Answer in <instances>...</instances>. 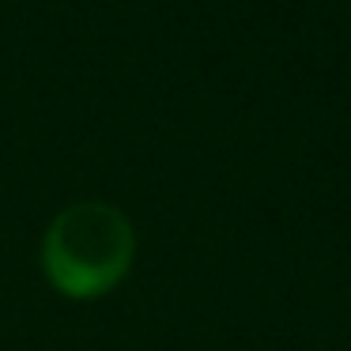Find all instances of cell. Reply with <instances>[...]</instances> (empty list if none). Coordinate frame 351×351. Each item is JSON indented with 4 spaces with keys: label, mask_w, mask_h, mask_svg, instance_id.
Returning <instances> with one entry per match:
<instances>
[{
    "label": "cell",
    "mask_w": 351,
    "mask_h": 351,
    "mask_svg": "<svg viewBox=\"0 0 351 351\" xmlns=\"http://www.w3.org/2000/svg\"><path fill=\"white\" fill-rule=\"evenodd\" d=\"M136 234L121 208L106 200H76L53 215L42 238L46 280L69 298H99L129 276Z\"/></svg>",
    "instance_id": "1"
}]
</instances>
